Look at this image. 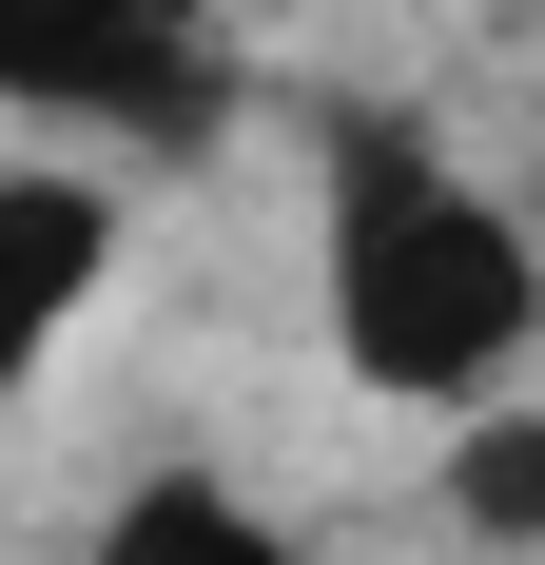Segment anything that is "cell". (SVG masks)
Listing matches in <instances>:
<instances>
[{
    "label": "cell",
    "instance_id": "6da1fadb",
    "mask_svg": "<svg viewBox=\"0 0 545 565\" xmlns=\"http://www.w3.org/2000/svg\"><path fill=\"white\" fill-rule=\"evenodd\" d=\"M312 332L371 409H488L545 371V254L506 215V175H468L409 98L312 117Z\"/></svg>",
    "mask_w": 545,
    "mask_h": 565
},
{
    "label": "cell",
    "instance_id": "7a4b0ae2",
    "mask_svg": "<svg viewBox=\"0 0 545 565\" xmlns=\"http://www.w3.org/2000/svg\"><path fill=\"white\" fill-rule=\"evenodd\" d=\"M0 98L98 117V137H195L215 78H195V20L175 0H0Z\"/></svg>",
    "mask_w": 545,
    "mask_h": 565
},
{
    "label": "cell",
    "instance_id": "3957f363",
    "mask_svg": "<svg viewBox=\"0 0 545 565\" xmlns=\"http://www.w3.org/2000/svg\"><path fill=\"white\" fill-rule=\"evenodd\" d=\"M117 254H137V215H117L98 157H0V409L40 391L78 332H98Z\"/></svg>",
    "mask_w": 545,
    "mask_h": 565
},
{
    "label": "cell",
    "instance_id": "277c9868",
    "mask_svg": "<svg viewBox=\"0 0 545 565\" xmlns=\"http://www.w3.org/2000/svg\"><path fill=\"white\" fill-rule=\"evenodd\" d=\"M78 565H312V526L254 508L234 468H137V488L78 526Z\"/></svg>",
    "mask_w": 545,
    "mask_h": 565
},
{
    "label": "cell",
    "instance_id": "5b68a950",
    "mask_svg": "<svg viewBox=\"0 0 545 565\" xmlns=\"http://www.w3.org/2000/svg\"><path fill=\"white\" fill-rule=\"evenodd\" d=\"M448 526L468 546H545V371L488 409H448Z\"/></svg>",
    "mask_w": 545,
    "mask_h": 565
}]
</instances>
